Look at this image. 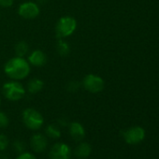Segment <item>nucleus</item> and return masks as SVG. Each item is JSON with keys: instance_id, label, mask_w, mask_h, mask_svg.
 I'll list each match as a JSON object with an SVG mask.
<instances>
[{"instance_id": "f257e3e1", "label": "nucleus", "mask_w": 159, "mask_h": 159, "mask_svg": "<svg viewBox=\"0 0 159 159\" xmlns=\"http://www.w3.org/2000/svg\"><path fill=\"white\" fill-rule=\"evenodd\" d=\"M4 71L6 75L14 81H20V80L25 79L30 71V64L24 57L15 56L10 59L4 66Z\"/></svg>"}, {"instance_id": "f03ea898", "label": "nucleus", "mask_w": 159, "mask_h": 159, "mask_svg": "<svg viewBox=\"0 0 159 159\" xmlns=\"http://www.w3.org/2000/svg\"><path fill=\"white\" fill-rule=\"evenodd\" d=\"M77 28V21L71 16L60 18L55 26V34L58 39H65L71 36Z\"/></svg>"}, {"instance_id": "7ed1b4c3", "label": "nucleus", "mask_w": 159, "mask_h": 159, "mask_svg": "<svg viewBox=\"0 0 159 159\" xmlns=\"http://www.w3.org/2000/svg\"><path fill=\"white\" fill-rule=\"evenodd\" d=\"M2 93L7 99L11 101H18L25 97V89L21 83L12 80L3 85Z\"/></svg>"}, {"instance_id": "20e7f679", "label": "nucleus", "mask_w": 159, "mask_h": 159, "mask_svg": "<svg viewBox=\"0 0 159 159\" xmlns=\"http://www.w3.org/2000/svg\"><path fill=\"white\" fill-rule=\"evenodd\" d=\"M23 122L27 128L31 130H38L43 125L44 119L39 111L35 109L28 108L23 111Z\"/></svg>"}, {"instance_id": "39448f33", "label": "nucleus", "mask_w": 159, "mask_h": 159, "mask_svg": "<svg viewBox=\"0 0 159 159\" xmlns=\"http://www.w3.org/2000/svg\"><path fill=\"white\" fill-rule=\"evenodd\" d=\"M83 85L90 93H99L104 89L105 84L103 79L95 74H88L83 80Z\"/></svg>"}, {"instance_id": "423d86ee", "label": "nucleus", "mask_w": 159, "mask_h": 159, "mask_svg": "<svg viewBox=\"0 0 159 159\" xmlns=\"http://www.w3.org/2000/svg\"><path fill=\"white\" fill-rule=\"evenodd\" d=\"M71 155V150L68 145L63 142H57L53 144L49 152L50 159H69Z\"/></svg>"}, {"instance_id": "0eeeda50", "label": "nucleus", "mask_w": 159, "mask_h": 159, "mask_svg": "<svg viewBox=\"0 0 159 159\" xmlns=\"http://www.w3.org/2000/svg\"><path fill=\"white\" fill-rule=\"evenodd\" d=\"M40 11H39V7L37 3L35 2H25L23 4H21L18 8V13L21 17L27 19V20H31V19H35L39 16Z\"/></svg>"}, {"instance_id": "6e6552de", "label": "nucleus", "mask_w": 159, "mask_h": 159, "mask_svg": "<svg viewBox=\"0 0 159 159\" xmlns=\"http://www.w3.org/2000/svg\"><path fill=\"white\" fill-rule=\"evenodd\" d=\"M125 140L129 144H137L140 142L145 136V132L141 127L136 126L125 130L123 133Z\"/></svg>"}, {"instance_id": "1a4fd4ad", "label": "nucleus", "mask_w": 159, "mask_h": 159, "mask_svg": "<svg viewBox=\"0 0 159 159\" xmlns=\"http://www.w3.org/2000/svg\"><path fill=\"white\" fill-rule=\"evenodd\" d=\"M30 145H31V148L36 152H41L46 149V147L48 145V141L44 135L35 134L32 136V138L30 139Z\"/></svg>"}, {"instance_id": "9d476101", "label": "nucleus", "mask_w": 159, "mask_h": 159, "mask_svg": "<svg viewBox=\"0 0 159 159\" xmlns=\"http://www.w3.org/2000/svg\"><path fill=\"white\" fill-rule=\"evenodd\" d=\"M69 134L75 141H81L85 137V130L79 122H73L69 125Z\"/></svg>"}, {"instance_id": "9b49d317", "label": "nucleus", "mask_w": 159, "mask_h": 159, "mask_svg": "<svg viewBox=\"0 0 159 159\" xmlns=\"http://www.w3.org/2000/svg\"><path fill=\"white\" fill-rule=\"evenodd\" d=\"M27 61L34 66H42L46 64L47 57L41 50H35L28 55Z\"/></svg>"}, {"instance_id": "f8f14e48", "label": "nucleus", "mask_w": 159, "mask_h": 159, "mask_svg": "<svg viewBox=\"0 0 159 159\" xmlns=\"http://www.w3.org/2000/svg\"><path fill=\"white\" fill-rule=\"evenodd\" d=\"M91 152H92L91 145L88 144L87 142H82V143H80V144L75 148L74 154H75L78 158L84 159V158L88 157V156L90 155Z\"/></svg>"}, {"instance_id": "ddd939ff", "label": "nucleus", "mask_w": 159, "mask_h": 159, "mask_svg": "<svg viewBox=\"0 0 159 159\" xmlns=\"http://www.w3.org/2000/svg\"><path fill=\"white\" fill-rule=\"evenodd\" d=\"M44 87V83L42 80L39 79V78H33L31 79L28 84H27V91L30 94H37L39 92H40Z\"/></svg>"}, {"instance_id": "4468645a", "label": "nucleus", "mask_w": 159, "mask_h": 159, "mask_svg": "<svg viewBox=\"0 0 159 159\" xmlns=\"http://www.w3.org/2000/svg\"><path fill=\"white\" fill-rule=\"evenodd\" d=\"M45 132H46L47 136L51 139H58L61 136V130H60L59 126L57 125H53V124L47 125Z\"/></svg>"}, {"instance_id": "2eb2a0df", "label": "nucleus", "mask_w": 159, "mask_h": 159, "mask_svg": "<svg viewBox=\"0 0 159 159\" xmlns=\"http://www.w3.org/2000/svg\"><path fill=\"white\" fill-rule=\"evenodd\" d=\"M56 50L58 52V53L62 56H66L69 54L70 52V48L69 45L66 41H65L63 39H59L57 44H56Z\"/></svg>"}, {"instance_id": "dca6fc26", "label": "nucleus", "mask_w": 159, "mask_h": 159, "mask_svg": "<svg viewBox=\"0 0 159 159\" xmlns=\"http://www.w3.org/2000/svg\"><path fill=\"white\" fill-rule=\"evenodd\" d=\"M29 52V45L25 41H20L15 46V52L17 56L24 57Z\"/></svg>"}, {"instance_id": "f3484780", "label": "nucleus", "mask_w": 159, "mask_h": 159, "mask_svg": "<svg viewBox=\"0 0 159 159\" xmlns=\"http://www.w3.org/2000/svg\"><path fill=\"white\" fill-rule=\"evenodd\" d=\"M9 143H10L9 138L4 134H0V152L5 151L8 148Z\"/></svg>"}, {"instance_id": "a211bd4d", "label": "nucleus", "mask_w": 159, "mask_h": 159, "mask_svg": "<svg viewBox=\"0 0 159 159\" xmlns=\"http://www.w3.org/2000/svg\"><path fill=\"white\" fill-rule=\"evenodd\" d=\"M9 123H10V120H9L8 115L3 111H0V128L7 127Z\"/></svg>"}, {"instance_id": "6ab92c4d", "label": "nucleus", "mask_w": 159, "mask_h": 159, "mask_svg": "<svg viewBox=\"0 0 159 159\" xmlns=\"http://www.w3.org/2000/svg\"><path fill=\"white\" fill-rule=\"evenodd\" d=\"M13 148H14V150L16 151V152H23L24 151H25V144L22 142V141H19V140H17V141H15L14 143H13Z\"/></svg>"}, {"instance_id": "aec40b11", "label": "nucleus", "mask_w": 159, "mask_h": 159, "mask_svg": "<svg viewBox=\"0 0 159 159\" xmlns=\"http://www.w3.org/2000/svg\"><path fill=\"white\" fill-rule=\"evenodd\" d=\"M16 159H37V158H36V156L34 154H32L30 152H21L17 156Z\"/></svg>"}, {"instance_id": "412c9836", "label": "nucleus", "mask_w": 159, "mask_h": 159, "mask_svg": "<svg viewBox=\"0 0 159 159\" xmlns=\"http://www.w3.org/2000/svg\"><path fill=\"white\" fill-rule=\"evenodd\" d=\"M14 0H0V7L2 8H10L13 5Z\"/></svg>"}, {"instance_id": "4be33fe9", "label": "nucleus", "mask_w": 159, "mask_h": 159, "mask_svg": "<svg viewBox=\"0 0 159 159\" xmlns=\"http://www.w3.org/2000/svg\"><path fill=\"white\" fill-rule=\"evenodd\" d=\"M78 87H79V83H70L69 84H68V89L70 90V91H76V90H78Z\"/></svg>"}, {"instance_id": "5701e85b", "label": "nucleus", "mask_w": 159, "mask_h": 159, "mask_svg": "<svg viewBox=\"0 0 159 159\" xmlns=\"http://www.w3.org/2000/svg\"><path fill=\"white\" fill-rule=\"evenodd\" d=\"M39 2H40V3H44V2H47V0H39Z\"/></svg>"}, {"instance_id": "b1692460", "label": "nucleus", "mask_w": 159, "mask_h": 159, "mask_svg": "<svg viewBox=\"0 0 159 159\" xmlns=\"http://www.w3.org/2000/svg\"><path fill=\"white\" fill-rule=\"evenodd\" d=\"M0 104H1V98H0Z\"/></svg>"}]
</instances>
